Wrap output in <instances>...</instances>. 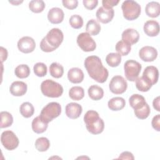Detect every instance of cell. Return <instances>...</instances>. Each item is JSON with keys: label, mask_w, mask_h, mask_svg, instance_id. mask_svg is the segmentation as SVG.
Here are the masks:
<instances>
[{"label": "cell", "mask_w": 160, "mask_h": 160, "mask_svg": "<svg viewBox=\"0 0 160 160\" xmlns=\"http://www.w3.org/2000/svg\"><path fill=\"white\" fill-rule=\"evenodd\" d=\"M0 49H1V62H3L7 59L8 51H7L6 49L4 48L2 46L0 48Z\"/></svg>", "instance_id": "cell-46"}, {"label": "cell", "mask_w": 160, "mask_h": 160, "mask_svg": "<svg viewBox=\"0 0 160 160\" xmlns=\"http://www.w3.org/2000/svg\"><path fill=\"white\" fill-rule=\"evenodd\" d=\"M45 8V3L42 0H32L29 3V9L35 13H39L43 11Z\"/></svg>", "instance_id": "cell-36"}, {"label": "cell", "mask_w": 160, "mask_h": 160, "mask_svg": "<svg viewBox=\"0 0 160 160\" xmlns=\"http://www.w3.org/2000/svg\"><path fill=\"white\" fill-rule=\"evenodd\" d=\"M142 68L141 64L134 60H128L124 64L126 78L129 81H135L138 78Z\"/></svg>", "instance_id": "cell-6"}, {"label": "cell", "mask_w": 160, "mask_h": 160, "mask_svg": "<svg viewBox=\"0 0 160 160\" xmlns=\"http://www.w3.org/2000/svg\"><path fill=\"white\" fill-rule=\"evenodd\" d=\"M151 124L155 130L157 131H160V114H157L153 117Z\"/></svg>", "instance_id": "cell-44"}, {"label": "cell", "mask_w": 160, "mask_h": 160, "mask_svg": "<svg viewBox=\"0 0 160 160\" xmlns=\"http://www.w3.org/2000/svg\"><path fill=\"white\" fill-rule=\"evenodd\" d=\"M160 98L159 96L156 97L152 102V105H153V108L157 111H160V108H159V100Z\"/></svg>", "instance_id": "cell-47"}, {"label": "cell", "mask_w": 160, "mask_h": 160, "mask_svg": "<svg viewBox=\"0 0 160 160\" xmlns=\"http://www.w3.org/2000/svg\"><path fill=\"white\" fill-rule=\"evenodd\" d=\"M129 102L131 107L134 110L142 108L147 103L145 98L138 94H132L129 99Z\"/></svg>", "instance_id": "cell-21"}, {"label": "cell", "mask_w": 160, "mask_h": 160, "mask_svg": "<svg viewBox=\"0 0 160 160\" xmlns=\"http://www.w3.org/2000/svg\"><path fill=\"white\" fill-rule=\"evenodd\" d=\"M1 141L3 147L9 151H12L18 148L19 145V139L12 131H5L1 136Z\"/></svg>", "instance_id": "cell-7"}, {"label": "cell", "mask_w": 160, "mask_h": 160, "mask_svg": "<svg viewBox=\"0 0 160 160\" xmlns=\"http://www.w3.org/2000/svg\"><path fill=\"white\" fill-rule=\"evenodd\" d=\"M66 114L70 119H77L82 113V106L76 102H70L66 106Z\"/></svg>", "instance_id": "cell-14"}, {"label": "cell", "mask_w": 160, "mask_h": 160, "mask_svg": "<svg viewBox=\"0 0 160 160\" xmlns=\"http://www.w3.org/2000/svg\"><path fill=\"white\" fill-rule=\"evenodd\" d=\"M84 67L89 76L99 83L104 82L109 75L108 69L102 64L101 59L96 56H90L84 60Z\"/></svg>", "instance_id": "cell-1"}, {"label": "cell", "mask_w": 160, "mask_h": 160, "mask_svg": "<svg viewBox=\"0 0 160 160\" xmlns=\"http://www.w3.org/2000/svg\"><path fill=\"white\" fill-rule=\"evenodd\" d=\"M10 3H11V4H12L13 5H16V6H18V4H21V3H22L23 1H9Z\"/></svg>", "instance_id": "cell-48"}, {"label": "cell", "mask_w": 160, "mask_h": 160, "mask_svg": "<svg viewBox=\"0 0 160 160\" xmlns=\"http://www.w3.org/2000/svg\"><path fill=\"white\" fill-rule=\"evenodd\" d=\"M135 116L140 119H146L150 114L151 109L149 106L148 103H146L142 108H140L137 110H134Z\"/></svg>", "instance_id": "cell-37"}, {"label": "cell", "mask_w": 160, "mask_h": 160, "mask_svg": "<svg viewBox=\"0 0 160 160\" xmlns=\"http://www.w3.org/2000/svg\"><path fill=\"white\" fill-rule=\"evenodd\" d=\"M49 72L52 77L60 78L64 74V68L58 62H52L49 66Z\"/></svg>", "instance_id": "cell-31"}, {"label": "cell", "mask_w": 160, "mask_h": 160, "mask_svg": "<svg viewBox=\"0 0 160 160\" xmlns=\"http://www.w3.org/2000/svg\"><path fill=\"white\" fill-rule=\"evenodd\" d=\"M18 49L23 53L32 52L36 48L34 40L29 36H24L18 42Z\"/></svg>", "instance_id": "cell-11"}, {"label": "cell", "mask_w": 160, "mask_h": 160, "mask_svg": "<svg viewBox=\"0 0 160 160\" xmlns=\"http://www.w3.org/2000/svg\"><path fill=\"white\" fill-rule=\"evenodd\" d=\"M143 29L147 36L154 37L159 32V25L156 21L149 20L144 23Z\"/></svg>", "instance_id": "cell-19"}, {"label": "cell", "mask_w": 160, "mask_h": 160, "mask_svg": "<svg viewBox=\"0 0 160 160\" xmlns=\"http://www.w3.org/2000/svg\"><path fill=\"white\" fill-rule=\"evenodd\" d=\"M84 121L87 130L92 134H99L104 130V122L95 111H87L84 116Z\"/></svg>", "instance_id": "cell-2"}, {"label": "cell", "mask_w": 160, "mask_h": 160, "mask_svg": "<svg viewBox=\"0 0 160 160\" xmlns=\"http://www.w3.org/2000/svg\"><path fill=\"white\" fill-rule=\"evenodd\" d=\"M1 115V128H5L9 127L13 122V118L12 114L8 111H2L0 113Z\"/></svg>", "instance_id": "cell-33"}, {"label": "cell", "mask_w": 160, "mask_h": 160, "mask_svg": "<svg viewBox=\"0 0 160 160\" xmlns=\"http://www.w3.org/2000/svg\"><path fill=\"white\" fill-rule=\"evenodd\" d=\"M139 56L143 61L152 62L156 59L158 51L154 47L146 46L139 50Z\"/></svg>", "instance_id": "cell-12"}, {"label": "cell", "mask_w": 160, "mask_h": 160, "mask_svg": "<svg viewBox=\"0 0 160 160\" xmlns=\"http://www.w3.org/2000/svg\"><path fill=\"white\" fill-rule=\"evenodd\" d=\"M64 17L63 11L59 8H52L49 9L48 13V19L52 24L61 23Z\"/></svg>", "instance_id": "cell-16"}, {"label": "cell", "mask_w": 160, "mask_h": 160, "mask_svg": "<svg viewBox=\"0 0 160 160\" xmlns=\"http://www.w3.org/2000/svg\"><path fill=\"white\" fill-rule=\"evenodd\" d=\"M35 75L38 77H44L47 74V66L43 62H37L33 67Z\"/></svg>", "instance_id": "cell-38"}, {"label": "cell", "mask_w": 160, "mask_h": 160, "mask_svg": "<svg viewBox=\"0 0 160 160\" xmlns=\"http://www.w3.org/2000/svg\"><path fill=\"white\" fill-rule=\"evenodd\" d=\"M69 22L74 29H80L83 25V19L81 16L74 14L70 17Z\"/></svg>", "instance_id": "cell-39"}, {"label": "cell", "mask_w": 160, "mask_h": 160, "mask_svg": "<svg viewBox=\"0 0 160 160\" xmlns=\"http://www.w3.org/2000/svg\"><path fill=\"white\" fill-rule=\"evenodd\" d=\"M14 73L19 78H26L30 74V69L26 64H20L15 68Z\"/></svg>", "instance_id": "cell-35"}, {"label": "cell", "mask_w": 160, "mask_h": 160, "mask_svg": "<svg viewBox=\"0 0 160 160\" xmlns=\"http://www.w3.org/2000/svg\"><path fill=\"white\" fill-rule=\"evenodd\" d=\"M142 76L148 80L152 85L157 83L159 78V71L156 67L153 66H147L142 73Z\"/></svg>", "instance_id": "cell-17"}, {"label": "cell", "mask_w": 160, "mask_h": 160, "mask_svg": "<svg viewBox=\"0 0 160 160\" xmlns=\"http://www.w3.org/2000/svg\"><path fill=\"white\" fill-rule=\"evenodd\" d=\"M41 90L43 95L49 98H59L63 93L62 86L51 79H46L42 82Z\"/></svg>", "instance_id": "cell-3"}, {"label": "cell", "mask_w": 160, "mask_h": 160, "mask_svg": "<svg viewBox=\"0 0 160 160\" xmlns=\"http://www.w3.org/2000/svg\"><path fill=\"white\" fill-rule=\"evenodd\" d=\"M106 61L111 67H117L121 62V56L119 53L111 52L106 56Z\"/></svg>", "instance_id": "cell-32"}, {"label": "cell", "mask_w": 160, "mask_h": 160, "mask_svg": "<svg viewBox=\"0 0 160 160\" xmlns=\"http://www.w3.org/2000/svg\"><path fill=\"white\" fill-rule=\"evenodd\" d=\"M125 105L126 101L121 97H114L108 102V108L112 111H120L124 108Z\"/></svg>", "instance_id": "cell-24"}, {"label": "cell", "mask_w": 160, "mask_h": 160, "mask_svg": "<svg viewBox=\"0 0 160 160\" xmlns=\"http://www.w3.org/2000/svg\"><path fill=\"white\" fill-rule=\"evenodd\" d=\"M27 84L19 81H14L10 86L9 91L12 95L14 96H21L27 92Z\"/></svg>", "instance_id": "cell-18"}, {"label": "cell", "mask_w": 160, "mask_h": 160, "mask_svg": "<svg viewBox=\"0 0 160 160\" xmlns=\"http://www.w3.org/2000/svg\"><path fill=\"white\" fill-rule=\"evenodd\" d=\"M31 125L32 131L37 134H41L45 132L48 126V124L44 122L39 116L36 117L32 120Z\"/></svg>", "instance_id": "cell-23"}, {"label": "cell", "mask_w": 160, "mask_h": 160, "mask_svg": "<svg viewBox=\"0 0 160 160\" xmlns=\"http://www.w3.org/2000/svg\"><path fill=\"white\" fill-rule=\"evenodd\" d=\"M119 0H103L102 1V7L106 9H112V7L119 3Z\"/></svg>", "instance_id": "cell-43"}, {"label": "cell", "mask_w": 160, "mask_h": 160, "mask_svg": "<svg viewBox=\"0 0 160 160\" xmlns=\"http://www.w3.org/2000/svg\"><path fill=\"white\" fill-rule=\"evenodd\" d=\"M62 3L64 7L71 10L76 9L78 5V1L77 0H62Z\"/></svg>", "instance_id": "cell-41"}, {"label": "cell", "mask_w": 160, "mask_h": 160, "mask_svg": "<svg viewBox=\"0 0 160 160\" xmlns=\"http://www.w3.org/2000/svg\"><path fill=\"white\" fill-rule=\"evenodd\" d=\"M61 112V106L57 102H51L46 105L41 111L40 118L45 122L49 123L58 118Z\"/></svg>", "instance_id": "cell-5"}, {"label": "cell", "mask_w": 160, "mask_h": 160, "mask_svg": "<svg viewBox=\"0 0 160 160\" xmlns=\"http://www.w3.org/2000/svg\"><path fill=\"white\" fill-rule=\"evenodd\" d=\"M86 30L90 36H96L101 31V26L95 19H90L86 24Z\"/></svg>", "instance_id": "cell-26"}, {"label": "cell", "mask_w": 160, "mask_h": 160, "mask_svg": "<svg viewBox=\"0 0 160 160\" xmlns=\"http://www.w3.org/2000/svg\"><path fill=\"white\" fill-rule=\"evenodd\" d=\"M89 98L94 101H98L102 98L104 96V91L102 88L98 85L91 86L88 90Z\"/></svg>", "instance_id": "cell-25"}, {"label": "cell", "mask_w": 160, "mask_h": 160, "mask_svg": "<svg viewBox=\"0 0 160 160\" xmlns=\"http://www.w3.org/2000/svg\"><path fill=\"white\" fill-rule=\"evenodd\" d=\"M70 98L74 101H80L84 96V89L81 86H73L69 91Z\"/></svg>", "instance_id": "cell-29"}, {"label": "cell", "mask_w": 160, "mask_h": 160, "mask_svg": "<svg viewBox=\"0 0 160 160\" xmlns=\"http://www.w3.org/2000/svg\"><path fill=\"white\" fill-rule=\"evenodd\" d=\"M114 11L113 9H106L104 7L99 8L96 13L97 19L103 24L111 22L114 18Z\"/></svg>", "instance_id": "cell-13"}, {"label": "cell", "mask_w": 160, "mask_h": 160, "mask_svg": "<svg viewBox=\"0 0 160 160\" xmlns=\"http://www.w3.org/2000/svg\"><path fill=\"white\" fill-rule=\"evenodd\" d=\"M146 15L151 18H157L160 14L159 3L156 1H151L147 4L145 8Z\"/></svg>", "instance_id": "cell-22"}, {"label": "cell", "mask_w": 160, "mask_h": 160, "mask_svg": "<svg viewBox=\"0 0 160 160\" xmlns=\"http://www.w3.org/2000/svg\"><path fill=\"white\" fill-rule=\"evenodd\" d=\"M77 44L85 52L93 51L96 48V44L94 40L88 32H82L78 36Z\"/></svg>", "instance_id": "cell-8"}, {"label": "cell", "mask_w": 160, "mask_h": 160, "mask_svg": "<svg viewBox=\"0 0 160 160\" xmlns=\"http://www.w3.org/2000/svg\"><path fill=\"white\" fill-rule=\"evenodd\" d=\"M131 49V45L129 43L121 40L118 41L116 44V51L121 56L128 55Z\"/></svg>", "instance_id": "cell-30"}, {"label": "cell", "mask_w": 160, "mask_h": 160, "mask_svg": "<svg viewBox=\"0 0 160 160\" xmlns=\"http://www.w3.org/2000/svg\"><path fill=\"white\" fill-rule=\"evenodd\" d=\"M121 38L122 41L132 45L138 42L139 39V34L136 29L128 28L122 32Z\"/></svg>", "instance_id": "cell-15"}, {"label": "cell", "mask_w": 160, "mask_h": 160, "mask_svg": "<svg viewBox=\"0 0 160 160\" xmlns=\"http://www.w3.org/2000/svg\"><path fill=\"white\" fill-rule=\"evenodd\" d=\"M84 6L89 9V10H92L94 9L98 4V0H83L82 1Z\"/></svg>", "instance_id": "cell-42"}, {"label": "cell", "mask_w": 160, "mask_h": 160, "mask_svg": "<svg viewBox=\"0 0 160 160\" xmlns=\"http://www.w3.org/2000/svg\"><path fill=\"white\" fill-rule=\"evenodd\" d=\"M84 73L82 71L78 68H72L68 71V78L69 81L74 84L81 82L84 79Z\"/></svg>", "instance_id": "cell-20"}, {"label": "cell", "mask_w": 160, "mask_h": 160, "mask_svg": "<svg viewBox=\"0 0 160 160\" xmlns=\"http://www.w3.org/2000/svg\"><path fill=\"white\" fill-rule=\"evenodd\" d=\"M19 111L24 118H29L33 115L34 112V108L31 103L24 102L20 106Z\"/></svg>", "instance_id": "cell-27"}, {"label": "cell", "mask_w": 160, "mask_h": 160, "mask_svg": "<svg viewBox=\"0 0 160 160\" xmlns=\"http://www.w3.org/2000/svg\"><path fill=\"white\" fill-rule=\"evenodd\" d=\"M118 159H132L133 160L134 159V156L133 154L129 152V151H124V152H122L120 155L118 157Z\"/></svg>", "instance_id": "cell-45"}, {"label": "cell", "mask_w": 160, "mask_h": 160, "mask_svg": "<svg viewBox=\"0 0 160 160\" xmlns=\"http://www.w3.org/2000/svg\"><path fill=\"white\" fill-rule=\"evenodd\" d=\"M45 38L48 43L51 47L57 49L62 43L64 39V35L59 29L52 28L48 32Z\"/></svg>", "instance_id": "cell-10"}, {"label": "cell", "mask_w": 160, "mask_h": 160, "mask_svg": "<svg viewBox=\"0 0 160 160\" xmlns=\"http://www.w3.org/2000/svg\"><path fill=\"white\" fill-rule=\"evenodd\" d=\"M40 48L41 49L46 52H50L52 51H54V50H56V49L51 47L47 42L45 37L42 38V39L41 40V42H40Z\"/></svg>", "instance_id": "cell-40"}, {"label": "cell", "mask_w": 160, "mask_h": 160, "mask_svg": "<svg viewBox=\"0 0 160 160\" xmlns=\"http://www.w3.org/2000/svg\"><path fill=\"white\" fill-rule=\"evenodd\" d=\"M35 147L38 151H46L50 147V142L49 139L45 137L38 138L35 142Z\"/></svg>", "instance_id": "cell-34"}, {"label": "cell", "mask_w": 160, "mask_h": 160, "mask_svg": "<svg viewBox=\"0 0 160 160\" xmlns=\"http://www.w3.org/2000/svg\"><path fill=\"white\" fill-rule=\"evenodd\" d=\"M152 86V84L142 76L138 78L136 80V87L140 91L147 92L151 88Z\"/></svg>", "instance_id": "cell-28"}, {"label": "cell", "mask_w": 160, "mask_h": 160, "mask_svg": "<svg viewBox=\"0 0 160 160\" xmlns=\"http://www.w3.org/2000/svg\"><path fill=\"white\" fill-rule=\"evenodd\" d=\"M109 88L112 93L115 94H121L126 91L128 83L122 76H115L111 79Z\"/></svg>", "instance_id": "cell-9"}, {"label": "cell", "mask_w": 160, "mask_h": 160, "mask_svg": "<svg viewBox=\"0 0 160 160\" xmlns=\"http://www.w3.org/2000/svg\"><path fill=\"white\" fill-rule=\"evenodd\" d=\"M121 9L124 18L128 21L137 19L141 11V6L137 2L132 0L124 1L121 5Z\"/></svg>", "instance_id": "cell-4"}]
</instances>
